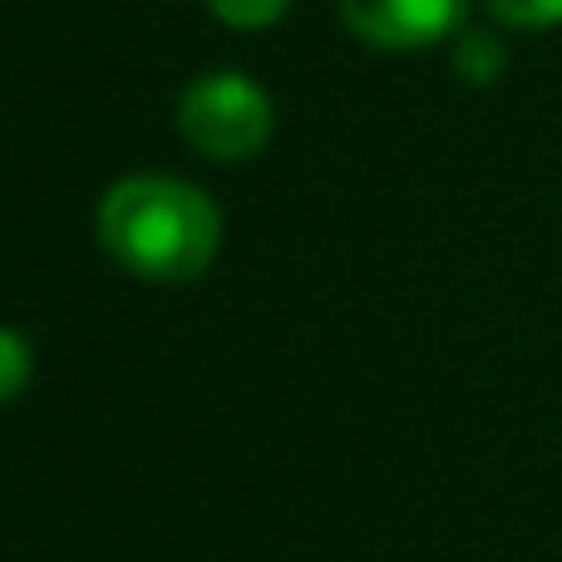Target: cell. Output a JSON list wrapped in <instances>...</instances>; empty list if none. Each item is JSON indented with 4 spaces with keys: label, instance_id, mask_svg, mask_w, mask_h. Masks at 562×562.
<instances>
[{
    "label": "cell",
    "instance_id": "obj_1",
    "mask_svg": "<svg viewBox=\"0 0 562 562\" xmlns=\"http://www.w3.org/2000/svg\"><path fill=\"white\" fill-rule=\"evenodd\" d=\"M99 243L138 281H198L223 247V213L203 188L164 173H138L99 198Z\"/></svg>",
    "mask_w": 562,
    "mask_h": 562
},
{
    "label": "cell",
    "instance_id": "obj_2",
    "mask_svg": "<svg viewBox=\"0 0 562 562\" xmlns=\"http://www.w3.org/2000/svg\"><path fill=\"white\" fill-rule=\"evenodd\" d=\"M277 109L257 79L237 69H217L183 89L178 99V134L213 164H247L267 148Z\"/></svg>",
    "mask_w": 562,
    "mask_h": 562
},
{
    "label": "cell",
    "instance_id": "obj_3",
    "mask_svg": "<svg viewBox=\"0 0 562 562\" xmlns=\"http://www.w3.org/2000/svg\"><path fill=\"white\" fill-rule=\"evenodd\" d=\"M469 0H340L346 25L370 49H425L459 35Z\"/></svg>",
    "mask_w": 562,
    "mask_h": 562
},
{
    "label": "cell",
    "instance_id": "obj_4",
    "mask_svg": "<svg viewBox=\"0 0 562 562\" xmlns=\"http://www.w3.org/2000/svg\"><path fill=\"white\" fill-rule=\"evenodd\" d=\"M454 69L469 79V85H494V79L508 69L504 40L488 35V30H464L454 45Z\"/></svg>",
    "mask_w": 562,
    "mask_h": 562
},
{
    "label": "cell",
    "instance_id": "obj_5",
    "mask_svg": "<svg viewBox=\"0 0 562 562\" xmlns=\"http://www.w3.org/2000/svg\"><path fill=\"white\" fill-rule=\"evenodd\" d=\"M30 375H35V350H30V340L20 336V330L0 326V405H10V400L30 385Z\"/></svg>",
    "mask_w": 562,
    "mask_h": 562
},
{
    "label": "cell",
    "instance_id": "obj_6",
    "mask_svg": "<svg viewBox=\"0 0 562 562\" xmlns=\"http://www.w3.org/2000/svg\"><path fill=\"white\" fill-rule=\"evenodd\" d=\"M213 15L233 30H267L291 10V0H207Z\"/></svg>",
    "mask_w": 562,
    "mask_h": 562
},
{
    "label": "cell",
    "instance_id": "obj_7",
    "mask_svg": "<svg viewBox=\"0 0 562 562\" xmlns=\"http://www.w3.org/2000/svg\"><path fill=\"white\" fill-rule=\"evenodd\" d=\"M494 20L514 30H553L562 25V0H488Z\"/></svg>",
    "mask_w": 562,
    "mask_h": 562
}]
</instances>
